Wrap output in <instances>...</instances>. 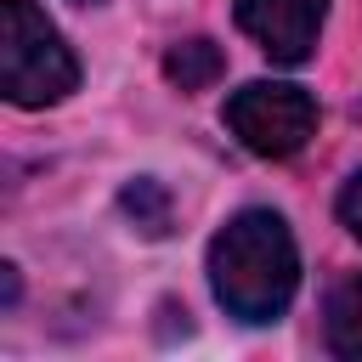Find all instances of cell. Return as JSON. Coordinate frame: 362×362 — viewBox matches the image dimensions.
<instances>
[{
  "instance_id": "obj_1",
  "label": "cell",
  "mask_w": 362,
  "mask_h": 362,
  "mask_svg": "<svg viewBox=\"0 0 362 362\" xmlns=\"http://www.w3.org/2000/svg\"><path fill=\"white\" fill-rule=\"evenodd\" d=\"M209 288L238 322H277L300 288V249L277 209H238L209 238Z\"/></svg>"
},
{
  "instance_id": "obj_2",
  "label": "cell",
  "mask_w": 362,
  "mask_h": 362,
  "mask_svg": "<svg viewBox=\"0 0 362 362\" xmlns=\"http://www.w3.org/2000/svg\"><path fill=\"white\" fill-rule=\"evenodd\" d=\"M0 90L11 107H57L79 90V57L34 0H0Z\"/></svg>"
},
{
  "instance_id": "obj_3",
  "label": "cell",
  "mask_w": 362,
  "mask_h": 362,
  "mask_svg": "<svg viewBox=\"0 0 362 362\" xmlns=\"http://www.w3.org/2000/svg\"><path fill=\"white\" fill-rule=\"evenodd\" d=\"M226 130L255 158H294L317 136V102L288 79H249L226 96Z\"/></svg>"
},
{
  "instance_id": "obj_4",
  "label": "cell",
  "mask_w": 362,
  "mask_h": 362,
  "mask_svg": "<svg viewBox=\"0 0 362 362\" xmlns=\"http://www.w3.org/2000/svg\"><path fill=\"white\" fill-rule=\"evenodd\" d=\"M232 17H238V28H243L272 62L300 68V62H311V51H317L328 0H238Z\"/></svg>"
},
{
  "instance_id": "obj_5",
  "label": "cell",
  "mask_w": 362,
  "mask_h": 362,
  "mask_svg": "<svg viewBox=\"0 0 362 362\" xmlns=\"http://www.w3.org/2000/svg\"><path fill=\"white\" fill-rule=\"evenodd\" d=\"M322 328H328V351H334V356L362 362V272H351V277H339V283L328 288Z\"/></svg>"
},
{
  "instance_id": "obj_6",
  "label": "cell",
  "mask_w": 362,
  "mask_h": 362,
  "mask_svg": "<svg viewBox=\"0 0 362 362\" xmlns=\"http://www.w3.org/2000/svg\"><path fill=\"white\" fill-rule=\"evenodd\" d=\"M221 68H226V57H221V45L215 40H175L170 51H164V79L175 85V90H187V96H198V90H209L215 79H221Z\"/></svg>"
},
{
  "instance_id": "obj_7",
  "label": "cell",
  "mask_w": 362,
  "mask_h": 362,
  "mask_svg": "<svg viewBox=\"0 0 362 362\" xmlns=\"http://www.w3.org/2000/svg\"><path fill=\"white\" fill-rule=\"evenodd\" d=\"M119 209H124L147 238H164V232H170V192H164L153 175H136V181L119 192Z\"/></svg>"
},
{
  "instance_id": "obj_8",
  "label": "cell",
  "mask_w": 362,
  "mask_h": 362,
  "mask_svg": "<svg viewBox=\"0 0 362 362\" xmlns=\"http://www.w3.org/2000/svg\"><path fill=\"white\" fill-rule=\"evenodd\" d=\"M334 209H339V226H345V232H351V238L362 243V170H356V175H351V181L339 187Z\"/></svg>"
},
{
  "instance_id": "obj_9",
  "label": "cell",
  "mask_w": 362,
  "mask_h": 362,
  "mask_svg": "<svg viewBox=\"0 0 362 362\" xmlns=\"http://www.w3.org/2000/svg\"><path fill=\"white\" fill-rule=\"evenodd\" d=\"M79 6H96V0H79Z\"/></svg>"
}]
</instances>
